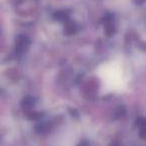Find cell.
<instances>
[{"label":"cell","mask_w":146,"mask_h":146,"mask_svg":"<svg viewBox=\"0 0 146 146\" xmlns=\"http://www.w3.org/2000/svg\"><path fill=\"white\" fill-rule=\"evenodd\" d=\"M98 76L107 91H122L129 81V73L121 59H113L102 64L98 69Z\"/></svg>","instance_id":"6da1fadb"}]
</instances>
